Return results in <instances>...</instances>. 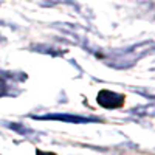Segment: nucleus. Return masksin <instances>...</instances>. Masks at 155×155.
<instances>
[{
  "mask_svg": "<svg viewBox=\"0 0 155 155\" xmlns=\"http://www.w3.org/2000/svg\"><path fill=\"white\" fill-rule=\"evenodd\" d=\"M98 104L106 107V109H116L120 107L123 102H124V96L118 95L115 92H110V90H101L98 93Z\"/></svg>",
  "mask_w": 155,
  "mask_h": 155,
  "instance_id": "nucleus-1",
  "label": "nucleus"
},
{
  "mask_svg": "<svg viewBox=\"0 0 155 155\" xmlns=\"http://www.w3.org/2000/svg\"><path fill=\"white\" fill-rule=\"evenodd\" d=\"M37 155H54V153H50V152H44V150H37Z\"/></svg>",
  "mask_w": 155,
  "mask_h": 155,
  "instance_id": "nucleus-3",
  "label": "nucleus"
},
{
  "mask_svg": "<svg viewBox=\"0 0 155 155\" xmlns=\"http://www.w3.org/2000/svg\"><path fill=\"white\" fill-rule=\"evenodd\" d=\"M41 120H59V121H70V123H92L96 120L92 118H81V116H74V115H48L42 116Z\"/></svg>",
  "mask_w": 155,
  "mask_h": 155,
  "instance_id": "nucleus-2",
  "label": "nucleus"
}]
</instances>
